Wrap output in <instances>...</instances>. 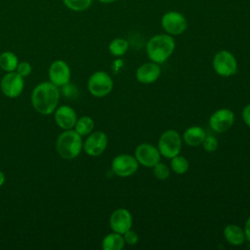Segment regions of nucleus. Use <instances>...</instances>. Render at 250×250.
<instances>
[{
	"instance_id": "obj_1",
	"label": "nucleus",
	"mask_w": 250,
	"mask_h": 250,
	"mask_svg": "<svg viewBox=\"0 0 250 250\" xmlns=\"http://www.w3.org/2000/svg\"><path fill=\"white\" fill-rule=\"evenodd\" d=\"M60 95L58 86L50 81L41 82L32 91L31 104L37 112L49 115L57 108Z\"/></svg>"
},
{
	"instance_id": "obj_2",
	"label": "nucleus",
	"mask_w": 250,
	"mask_h": 250,
	"mask_svg": "<svg viewBox=\"0 0 250 250\" xmlns=\"http://www.w3.org/2000/svg\"><path fill=\"white\" fill-rule=\"evenodd\" d=\"M175 47L176 43L173 36L167 33H162L149 38L146 46V51L151 62L161 64L170 58Z\"/></svg>"
},
{
	"instance_id": "obj_3",
	"label": "nucleus",
	"mask_w": 250,
	"mask_h": 250,
	"mask_svg": "<svg viewBox=\"0 0 250 250\" xmlns=\"http://www.w3.org/2000/svg\"><path fill=\"white\" fill-rule=\"evenodd\" d=\"M56 147L60 156L64 159H73L80 154L83 148L82 137L75 130H64L59 136Z\"/></svg>"
},
{
	"instance_id": "obj_4",
	"label": "nucleus",
	"mask_w": 250,
	"mask_h": 250,
	"mask_svg": "<svg viewBox=\"0 0 250 250\" xmlns=\"http://www.w3.org/2000/svg\"><path fill=\"white\" fill-rule=\"evenodd\" d=\"M157 148L165 158L171 159L178 155L182 148V138L180 134L173 129L164 131L158 140Z\"/></svg>"
},
{
	"instance_id": "obj_5",
	"label": "nucleus",
	"mask_w": 250,
	"mask_h": 250,
	"mask_svg": "<svg viewBox=\"0 0 250 250\" xmlns=\"http://www.w3.org/2000/svg\"><path fill=\"white\" fill-rule=\"evenodd\" d=\"M212 66L218 75L224 77L231 76L237 71L236 59L227 50H222L216 53L212 61Z\"/></svg>"
},
{
	"instance_id": "obj_6",
	"label": "nucleus",
	"mask_w": 250,
	"mask_h": 250,
	"mask_svg": "<svg viewBox=\"0 0 250 250\" xmlns=\"http://www.w3.org/2000/svg\"><path fill=\"white\" fill-rule=\"evenodd\" d=\"M113 88V81L109 74L104 71H96L88 79V90L97 98L107 96Z\"/></svg>"
},
{
	"instance_id": "obj_7",
	"label": "nucleus",
	"mask_w": 250,
	"mask_h": 250,
	"mask_svg": "<svg viewBox=\"0 0 250 250\" xmlns=\"http://www.w3.org/2000/svg\"><path fill=\"white\" fill-rule=\"evenodd\" d=\"M160 23L163 30L172 36L181 35L188 28L186 17L178 11H168L163 14Z\"/></svg>"
},
{
	"instance_id": "obj_8",
	"label": "nucleus",
	"mask_w": 250,
	"mask_h": 250,
	"mask_svg": "<svg viewBox=\"0 0 250 250\" xmlns=\"http://www.w3.org/2000/svg\"><path fill=\"white\" fill-rule=\"evenodd\" d=\"M139 168V162L131 154H118L111 162L112 172L118 177H129L134 175Z\"/></svg>"
},
{
	"instance_id": "obj_9",
	"label": "nucleus",
	"mask_w": 250,
	"mask_h": 250,
	"mask_svg": "<svg viewBox=\"0 0 250 250\" xmlns=\"http://www.w3.org/2000/svg\"><path fill=\"white\" fill-rule=\"evenodd\" d=\"M24 80L17 71L7 72L0 82V89L2 93L8 98H17L23 91Z\"/></svg>"
},
{
	"instance_id": "obj_10",
	"label": "nucleus",
	"mask_w": 250,
	"mask_h": 250,
	"mask_svg": "<svg viewBox=\"0 0 250 250\" xmlns=\"http://www.w3.org/2000/svg\"><path fill=\"white\" fill-rule=\"evenodd\" d=\"M107 136L103 131L92 132L83 143L84 151L90 156L101 155L107 146Z\"/></svg>"
},
{
	"instance_id": "obj_11",
	"label": "nucleus",
	"mask_w": 250,
	"mask_h": 250,
	"mask_svg": "<svg viewBox=\"0 0 250 250\" xmlns=\"http://www.w3.org/2000/svg\"><path fill=\"white\" fill-rule=\"evenodd\" d=\"M234 122V113L229 108H220L213 112L209 118V125L213 131L224 133L228 131Z\"/></svg>"
},
{
	"instance_id": "obj_12",
	"label": "nucleus",
	"mask_w": 250,
	"mask_h": 250,
	"mask_svg": "<svg viewBox=\"0 0 250 250\" xmlns=\"http://www.w3.org/2000/svg\"><path fill=\"white\" fill-rule=\"evenodd\" d=\"M160 152L150 144H141L135 149V157L139 164L145 167H153L160 161Z\"/></svg>"
},
{
	"instance_id": "obj_13",
	"label": "nucleus",
	"mask_w": 250,
	"mask_h": 250,
	"mask_svg": "<svg viewBox=\"0 0 250 250\" xmlns=\"http://www.w3.org/2000/svg\"><path fill=\"white\" fill-rule=\"evenodd\" d=\"M70 67L62 60H57L53 62L49 67L50 82L58 87H62L67 84L70 80Z\"/></svg>"
},
{
	"instance_id": "obj_14",
	"label": "nucleus",
	"mask_w": 250,
	"mask_h": 250,
	"mask_svg": "<svg viewBox=\"0 0 250 250\" xmlns=\"http://www.w3.org/2000/svg\"><path fill=\"white\" fill-rule=\"evenodd\" d=\"M133 219L129 210L118 208L114 210L109 217V226L112 231L123 234L132 227Z\"/></svg>"
},
{
	"instance_id": "obj_15",
	"label": "nucleus",
	"mask_w": 250,
	"mask_h": 250,
	"mask_svg": "<svg viewBox=\"0 0 250 250\" xmlns=\"http://www.w3.org/2000/svg\"><path fill=\"white\" fill-rule=\"evenodd\" d=\"M55 121L57 125L63 129L69 130L74 128L77 120V115L74 109L69 105H61L55 109Z\"/></svg>"
},
{
	"instance_id": "obj_16",
	"label": "nucleus",
	"mask_w": 250,
	"mask_h": 250,
	"mask_svg": "<svg viewBox=\"0 0 250 250\" xmlns=\"http://www.w3.org/2000/svg\"><path fill=\"white\" fill-rule=\"evenodd\" d=\"M161 74L160 65L156 62H146L139 66L136 71V78L140 83L150 84L155 82Z\"/></svg>"
},
{
	"instance_id": "obj_17",
	"label": "nucleus",
	"mask_w": 250,
	"mask_h": 250,
	"mask_svg": "<svg viewBox=\"0 0 250 250\" xmlns=\"http://www.w3.org/2000/svg\"><path fill=\"white\" fill-rule=\"evenodd\" d=\"M224 236L230 245L234 246L242 245L246 239L244 229L234 224H229L225 227Z\"/></svg>"
},
{
	"instance_id": "obj_18",
	"label": "nucleus",
	"mask_w": 250,
	"mask_h": 250,
	"mask_svg": "<svg viewBox=\"0 0 250 250\" xmlns=\"http://www.w3.org/2000/svg\"><path fill=\"white\" fill-rule=\"evenodd\" d=\"M206 132L202 127L191 126L188 127L183 135L184 142L190 146H197L202 144L206 137Z\"/></svg>"
},
{
	"instance_id": "obj_19",
	"label": "nucleus",
	"mask_w": 250,
	"mask_h": 250,
	"mask_svg": "<svg viewBox=\"0 0 250 250\" xmlns=\"http://www.w3.org/2000/svg\"><path fill=\"white\" fill-rule=\"evenodd\" d=\"M125 245V240L122 234L111 232L105 235L102 241V248L104 250H121Z\"/></svg>"
},
{
	"instance_id": "obj_20",
	"label": "nucleus",
	"mask_w": 250,
	"mask_h": 250,
	"mask_svg": "<svg viewBox=\"0 0 250 250\" xmlns=\"http://www.w3.org/2000/svg\"><path fill=\"white\" fill-rule=\"evenodd\" d=\"M19 64V59L15 53L5 51L0 55V68L6 72L15 71Z\"/></svg>"
},
{
	"instance_id": "obj_21",
	"label": "nucleus",
	"mask_w": 250,
	"mask_h": 250,
	"mask_svg": "<svg viewBox=\"0 0 250 250\" xmlns=\"http://www.w3.org/2000/svg\"><path fill=\"white\" fill-rule=\"evenodd\" d=\"M94 120L90 116H81L77 118L74 125V130L81 136H88L94 130Z\"/></svg>"
},
{
	"instance_id": "obj_22",
	"label": "nucleus",
	"mask_w": 250,
	"mask_h": 250,
	"mask_svg": "<svg viewBox=\"0 0 250 250\" xmlns=\"http://www.w3.org/2000/svg\"><path fill=\"white\" fill-rule=\"evenodd\" d=\"M129 49V43L124 38H114L108 45L109 53L114 57H122Z\"/></svg>"
},
{
	"instance_id": "obj_23",
	"label": "nucleus",
	"mask_w": 250,
	"mask_h": 250,
	"mask_svg": "<svg viewBox=\"0 0 250 250\" xmlns=\"http://www.w3.org/2000/svg\"><path fill=\"white\" fill-rule=\"evenodd\" d=\"M170 165H171V169L173 170V172H175L176 174H179V175L185 174L188 170V167H189L188 159L180 154L171 158Z\"/></svg>"
},
{
	"instance_id": "obj_24",
	"label": "nucleus",
	"mask_w": 250,
	"mask_h": 250,
	"mask_svg": "<svg viewBox=\"0 0 250 250\" xmlns=\"http://www.w3.org/2000/svg\"><path fill=\"white\" fill-rule=\"evenodd\" d=\"M94 0H62L66 8L73 12H83L89 9Z\"/></svg>"
},
{
	"instance_id": "obj_25",
	"label": "nucleus",
	"mask_w": 250,
	"mask_h": 250,
	"mask_svg": "<svg viewBox=\"0 0 250 250\" xmlns=\"http://www.w3.org/2000/svg\"><path fill=\"white\" fill-rule=\"evenodd\" d=\"M153 175L157 180L164 181L170 176V169L162 162H158L153 166Z\"/></svg>"
},
{
	"instance_id": "obj_26",
	"label": "nucleus",
	"mask_w": 250,
	"mask_h": 250,
	"mask_svg": "<svg viewBox=\"0 0 250 250\" xmlns=\"http://www.w3.org/2000/svg\"><path fill=\"white\" fill-rule=\"evenodd\" d=\"M203 146V148L207 152H213L218 147V141L217 139L212 135H206L204 141L201 144Z\"/></svg>"
},
{
	"instance_id": "obj_27",
	"label": "nucleus",
	"mask_w": 250,
	"mask_h": 250,
	"mask_svg": "<svg viewBox=\"0 0 250 250\" xmlns=\"http://www.w3.org/2000/svg\"><path fill=\"white\" fill-rule=\"evenodd\" d=\"M15 71H17L21 76H22L24 78V77L28 76L31 73L32 66L27 62H19Z\"/></svg>"
},
{
	"instance_id": "obj_28",
	"label": "nucleus",
	"mask_w": 250,
	"mask_h": 250,
	"mask_svg": "<svg viewBox=\"0 0 250 250\" xmlns=\"http://www.w3.org/2000/svg\"><path fill=\"white\" fill-rule=\"evenodd\" d=\"M62 95L68 99H73L77 96V90L73 84H69V82L63 86H62V90L60 91Z\"/></svg>"
},
{
	"instance_id": "obj_29",
	"label": "nucleus",
	"mask_w": 250,
	"mask_h": 250,
	"mask_svg": "<svg viewBox=\"0 0 250 250\" xmlns=\"http://www.w3.org/2000/svg\"><path fill=\"white\" fill-rule=\"evenodd\" d=\"M124 234V240H125V243L129 244V245H135L138 243L139 241V236H138V233L134 230H132L131 229L129 230H127Z\"/></svg>"
},
{
	"instance_id": "obj_30",
	"label": "nucleus",
	"mask_w": 250,
	"mask_h": 250,
	"mask_svg": "<svg viewBox=\"0 0 250 250\" xmlns=\"http://www.w3.org/2000/svg\"><path fill=\"white\" fill-rule=\"evenodd\" d=\"M241 116H242V120L244 121V123L250 127V104H247L241 112Z\"/></svg>"
},
{
	"instance_id": "obj_31",
	"label": "nucleus",
	"mask_w": 250,
	"mask_h": 250,
	"mask_svg": "<svg viewBox=\"0 0 250 250\" xmlns=\"http://www.w3.org/2000/svg\"><path fill=\"white\" fill-rule=\"evenodd\" d=\"M243 229H244L246 240H248L250 242V217H248V219L246 220Z\"/></svg>"
},
{
	"instance_id": "obj_32",
	"label": "nucleus",
	"mask_w": 250,
	"mask_h": 250,
	"mask_svg": "<svg viewBox=\"0 0 250 250\" xmlns=\"http://www.w3.org/2000/svg\"><path fill=\"white\" fill-rule=\"evenodd\" d=\"M4 183H5V175H4V173L0 170V187H2Z\"/></svg>"
},
{
	"instance_id": "obj_33",
	"label": "nucleus",
	"mask_w": 250,
	"mask_h": 250,
	"mask_svg": "<svg viewBox=\"0 0 250 250\" xmlns=\"http://www.w3.org/2000/svg\"><path fill=\"white\" fill-rule=\"evenodd\" d=\"M98 1L101 3H104V4H110V3L115 2L116 0H98Z\"/></svg>"
}]
</instances>
